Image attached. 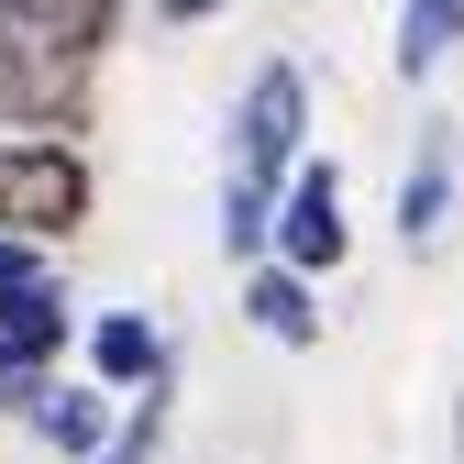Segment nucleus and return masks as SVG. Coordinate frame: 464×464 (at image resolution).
I'll list each match as a JSON object with an SVG mask.
<instances>
[{
	"instance_id": "7ed1b4c3",
	"label": "nucleus",
	"mask_w": 464,
	"mask_h": 464,
	"mask_svg": "<svg viewBox=\"0 0 464 464\" xmlns=\"http://www.w3.org/2000/svg\"><path fill=\"white\" fill-rule=\"evenodd\" d=\"M89 221V155L78 144H0V232L55 244Z\"/></svg>"
},
{
	"instance_id": "ddd939ff",
	"label": "nucleus",
	"mask_w": 464,
	"mask_h": 464,
	"mask_svg": "<svg viewBox=\"0 0 464 464\" xmlns=\"http://www.w3.org/2000/svg\"><path fill=\"white\" fill-rule=\"evenodd\" d=\"M221 12V0H166V23H210Z\"/></svg>"
},
{
	"instance_id": "20e7f679",
	"label": "nucleus",
	"mask_w": 464,
	"mask_h": 464,
	"mask_svg": "<svg viewBox=\"0 0 464 464\" xmlns=\"http://www.w3.org/2000/svg\"><path fill=\"white\" fill-rule=\"evenodd\" d=\"M266 244H276V266H299V276H332V266H343V244H354V232H343V178H332V155L276 178Z\"/></svg>"
},
{
	"instance_id": "6e6552de",
	"label": "nucleus",
	"mask_w": 464,
	"mask_h": 464,
	"mask_svg": "<svg viewBox=\"0 0 464 464\" xmlns=\"http://www.w3.org/2000/svg\"><path fill=\"white\" fill-rule=\"evenodd\" d=\"M464 44V0H398V78H431Z\"/></svg>"
},
{
	"instance_id": "f03ea898",
	"label": "nucleus",
	"mask_w": 464,
	"mask_h": 464,
	"mask_svg": "<svg viewBox=\"0 0 464 464\" xmlns=\"http://www.w3.org/2000/svg\"><path fill=\"white\" fill-rule=\"evenodd\" d=\"M299 133H310L299 67H255L244 111H232V178H221V244H232V255L266 244V210H276V178L299 166Z\"/></svg>"
},
{
	"instance_id": "f257e3e1",
	"label": "nucleus",
	"mask_w": 464,
	"mask_h": 464,
	"mask_svg": "<svg viewBox=\"0 0 464 464\" xmlns=\"http://www.w3.org/2000/svg\"><path fill=\"white\" fill-rule=\"evenodd\" d=\"M89 44H100V12L78 0H0V111L12 122H44V133H78L89 111Z\"/></svg>"
},
{
	"instance_id": "f8f14e48",
	"label": "nucleus",
	"mask_w": 464,
	"mask_h": 464,
	"mask_svg": "<svg viewBox=\"0 0 464 464\" xmlns=\"http://www.w3.org/2000/svg\"><path fill=\"white\" fill-rule=\"evenodd\" d=\"M34 387H44L34 365H12V354H0V410H12V398H34Z\"/></svg>"
},
{
	"instance_id": "1a4fd4ad",
	"label": "nucleus",
	"mask_w": 464,
	"mask_h": 464,
	"mask_svg": "<svg viewBox=\"0 0 464 464\" xmlns=\"http://www.w3.org/2000/svg\"><path fill=\"white\" fill-rule=\"evenodd\" d=\"M442 199H453V144L431 133V144H420V166L398 178V232H410V244H431V232H442Z\"/></svg>"
},
{
	"instance_id": "9d476101",
	"label": "nucleus",
	"mask_w": 464,
	"mask_h": 464,
	"mask_svg": "<svg viewBox=\"0 0 464 464\" xmlns=\"http://www.w3.org/2000/svg\"><path fill=\"white\" fill-rule=\"evenodd\" d=\"M155 442H166V376H144V410L111 420V442H100L89 464H155Z\"/></svg>"
},
{
	"instance_id": "0eeeda50",
	"label": "nucleus",
	"mask_w": 464,
	"mask_h": 464,
	"mask_svg": "<svg viewBox=\"0 0 464 464\" xmlns=\"http://www.w3.org/2000/svg\"><path fill=\"white\" fill-rule=\"evenodd\" d=\"M244 310H255V332H276V343H321V310H310V276H299V266H255V276H244Z\"/></svg>"
},
{
	"instance_id": "9b49d317",
	"label": "nucleus",
	"mask_w": 464,
	"mask_h": 464,
	"mask_svg": "<svg viewBox=\"0 0 464 464\" xmlns=\"http://www.w3.org/2000/svg\"><path fill=\"white\" fill-rule=\"evenodd\" d=\"M34 299H55V276H44V244H23V232H0V332H12Z\"/></svg>"
},
{
	"instance_id": "423d86ee",
	"label": "nucleus",
	"mask_w": 464,
	"mask_h": 464,
	"mask_svg": "<svg viewBox=\"0 0 464 464\" xmlns=\"http://www.w3.org/2000/svg\"><path fill=\"white\" fill-rule=\"evenodd\" d=\"M23 410H34V431H44L55 453H78V464L111 442V420H122V410H111V387H34Z\"/></svg>"
},
{
	"instance_id": "39448f33",
	"label": "nucleus",
	"mask_w": 464,
	"mask_h": 464,
	"mask_svg": "<svg viewBox=\"0 0 464 464\" xmlns=\"http://www.w3.org/2000/svg\"><path fill=\"white\" fill-rule=\"evenodd\" d=\"M89 376L122 398V387H144V376H166V332L144 321V310H100L89 321Z\"/></svg>"
}]
</instances>
